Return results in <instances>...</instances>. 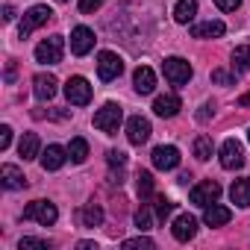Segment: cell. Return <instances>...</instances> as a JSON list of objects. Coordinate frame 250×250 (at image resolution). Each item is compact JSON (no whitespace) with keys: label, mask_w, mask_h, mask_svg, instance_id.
Here are the masks:
<instances>
[{"label":"cell","mask_w":250,"mask_h":250,"mask_svg":"<svg viewBox=\"0 0 250 250\" xmlns=\"http://www.w3.org/2000/svg\"><path fill=\"white\" fill-rule=\"evenodd\" d=\"M247 142H250V130H247Z\"/></svg>","instance_id":"42"},{"label":"cell","mask_w":250,"mask_h":250,"mask_svg":"<svg viewBox=\"0 0 250 250\" xmlns=\"http://www.w3.org/2000/svg\"><path fill=\"white\" fill-rule=\"evenodd\" d=\"M15 18V9L12 6H3V21H12Z\"/></svg>","instance_id":"39"},{"label":"cell","mask_w":250,"mask_h":250,"mask_svg":"<svg viewBox=\"0 0 250 250\" xmlns=\"http://www.w3.org/2000/svg\"><path fill=\"white\" fill-rule=\"evenodd\" d=\"M153 168H159V171H174L177 165H180V150L174 147V145H162V147H156L153 150Z\"/></svg>","instance_id":"11"},{"label":"cell","mask_w":250,"mask_h":250,"mask_svg":"<svg viewBox=\"0 0 250 250\" xmlns=\"http://www.w3.org/2000/svg\"><path fill=\"white\" fill-rule=\"evenodd\" d=\"M56 218H59V212H56V206L47 203V200H33V203L24 209V221H39L42 227L56 224Z\"/></svg>","instance_id":"3"},{"label":"cell","mask_w":250,"mask_h":250,"mask_svg":"<svg viewBox=\"0 0 250 250\" xmlns=\"http://www.w3.org/2000/svg\"><path fill=\"white\" fill-rule=\"evenodd\" d=\"M50 6H33L30 12H24V21H21V27H18V36L21 39H27L33 30H39L42 24H47L50 21Z\"/></svg>","instance_id":"8"},{"label":"cell","mask_w":250,"mask_h":250,"mask_svg":"<svg viewBox=\"0 0 250 250\" xmlns=\"http://www.w3.org/2000/svg\"><path fill=\"white\" fill-rule=\"evenodd\" d=\"M77 247H80V250H97V244H94V241H80Z\"/></svg>","instance_id":"40"},{"label":"cell","mask_w":250,"mask_h":250,"mask_svg":"<svg viewBox=\"0 0 250 250\" xmlns=\"http://www.w3.org/2000/svg\"><path fill=\"white\" fill-rule=\"evenodd\" d=\"M18 247H21V250H27V247H42V250H47L50 241H44V238H21Z\"/></svg>","instance_id":"34"},{"label":"cell","mask_w":250,"mask_h":250,"mask_svg":"<svg viewBox=\"0 0 250 250\" xmlns=\"http://www.w3.org/2000/svg\"><path fill=\"white\" fill-rule=\"evenodd\" d=\"M65 159H68V150H65V147L47 145V150L42 153V168H44V171H59V168L65 165Z\"/></svg>","instance_id":"15"},{"label":"cell","mask_w":250,"mask_h":250,"mask_svg":"<svg viewBox=\"0 0 250 250\" xmlns=\"http://www.w3.org/2000/svg\"><path fill=\"white\" fill-rule=\"evenodd\" d=\"M136 188H139V197H150L153 194V177H150V171H139Z\"/></svg>","instance_id":"28"},{"label":"cell","mask_w":250,"mask_h":250,"mask_svg":"<svg viewBox=\"0 0 250 250\" xmlns=\"http://www.w3.org/2000/svg\"><path fill=\"white\" fill-rule=\"evenodd\" d=\"M39 147H42V142H39V136H36V133H24V136H21V142H18V153H21V159H24V162L36 159V156H39Z\"/></svg>","instance_id":"21"},{"label":"cell","mask_w":250,"mask_h":250,"mask_svg":"<svg viewBox=\"0 0 250 250\" xmlns=\"http://www.w3.org/2000/svg\"><path fill=\"white\" fill-rule=\"evenodd\" d=\"M191 65L186 62V59H180V56H171V59H165V80L171 83V85H186L188 80H191Z\"/></svg>","instance_id":"7"},{"label":"cell","mask_w":250,"mask_h":250,"mask_svg":"<svg viewBox=\"0 0 250 250\" xmlns=\"http://www.w3.org/2000/svg\"><path fill=\"white\" fill-rule=\"evenodd\" d=\"M171 212H174V203H171L168 197H159V200H156V218H159V221H165Z\"/></svg>","instance_id":"32"},{"label":"cell","mask_w":250,"mask_h":250,"mask_svg":"<svg viewBox=\"0 0 250 250\" xmlns=\"http://www.w3.org/2000/svg\"><path fill=\"white\" fill-rule=\"evenodd\" d=\"M238 106H250V91H247L244 97H238Z\"/></svg>","instance_id":"41"},{"label":"cell","mask_w":250,"mask_h":250,"mask_svg":"<svg viewBox=\"0 0 250 250\" xmlns=\"http://www.w3.org/2000/svg\"><path fill=\"white\" fill-rule=\"evenodd\" d=\"M80 224H83V227H88V229L100 227V224H103V209H100V206H94V203L83 206V209H80Z\"/></svg>","instance_id":"24"},{"label":"cell","mask_w":250,"mask_h":250,"mask_svg":"<svg viewBox=\"0 0 250 250\" xmlns=\"http://www.w3.org/2000/svg\"><path fill=\"white\" fill-rule=\"evenodd\" d=\"M224 24L221 21H203V24H194L191 27V36L194 39H221L224 36Z\"/></svg>","instance_id":"20"},{"label":"cell","mask_w":250,"mask_h":250,"mask_svg":"<svg viewBox=\"0 0 250 250\" xmlns=\"http://www.w3.org/2000/svg\"><path fill=\"white\" fill-rule=\"evenodd\" d=\"M215 6H218L221 12H235V9L241 6V0H215Z\"/></svg>","instance_id":"36"},{"label":"cell","mask_w":250,"mask_h":250,"mask_svg":"<svg viewBox=\"0 0 250 250\" xmlns=\"http://www.w3.org/2000/svg\"><path fill=\"white\" fill-rule=\"evenodd\" d=\"M59 3H65V0H59Z\"/></svg>","instance_id":"43"},{"label":"cell","mask_w":250,"mask_h":250,"mask_svg":"<svg viewBox=\"0 0 250 250\" xmlns=\"http://www.w3.org/2000/svg\"><path fill=\"white\" fill-rule=\"evenodd\" d=\"M232 71L235 74H244L247 68H250V44H238L235 50H232Z\"/></svg>","instance_id":"26"},{"label":"cell","mask_w":250,"mask_h":250,"mask_svg":"<svg viewBox=\"0 0 250 250\" xmlns=\"http://www.w3.org/2000/svg\"><path fill=\"white\" fill-rule=\"evenodd\" d=\"M197 118H200V121H209V118H212V106H209V103H203V106H200V112H197Z\"/></svg>","instance_id":"38"},{"label":"cell","mask_w":250,"mask_h":250,"mask_svg":"<svg viewBox=\"0 0 250 250\" xmlns=\"http://www.w3.org/2000/svg\"><path fill=\"white\" fill-rule=\"evenodd\" d=\"M212 83H218V85H232V83H235V71L229 74V71H221V68H218V71H212Z\"/></svg>","instance_id":"31"},{"label":"cell","mask_w":250,"mask_h":250,"mask_svg":"<svg viewBox=\"0 0 250 250\" xmlns=\"http://www.w3.org/2000/svg\"><path fill=\"white\" fill-rule=\"evenodd\" d=\"M229 218H232V212L227 206H218V203L206 206V212H203V224L206 227H224V224H229Z\"/></svg>","instance_id":"19"},{"label":"cell","mask_w":250,"mask_h":250,"mask_svg":"<svg viewBox=\"0 0 250 250\" xmlns=\"http://www.w3.org/2000/svg\"><path fill=\"white\" fill-rule=\"evenodd\" d=\"M121 247H124V250H136V247H142V250H153V238H147V235L127 238V241H121Z\"/></svg>","instance_id":"29"},{"label":"cell","mask_w":250,"mask_h":250,"mask_svg":"<svg viewBox=\"0 0 250 250\" xmlns=\"http://www.w3.org/2000/svg\"><path fill=\"white\" fill-rule=\"evenodd\" d=\"M197 15V0H177L174 6V21L177 24H188Z\"/></svg>","instance_id":"23"},{"label":"cell","mask_w":250,"mask_h":250,"mask_svg":"<svg viewBox=\"0 0 250 250\" xmlns=\"http://www.w3.org/2000/svg\"><path fill=\"white\" fill-rule=\"evenodd\" d=\"M221 165H224L227 171H235V168L244 165V147H241V142L227 139V142L221 145Z\"/></svg>","instance_id":"9"},{"label":"cell","mask_w":250,"mask_h":250,"mask_svg":"<svg viewBox=\"0 0 250 250\" xmlns=\"http://www.w3.org/2000/svg\"><path fill=\"white\" fill-rule=\"evenodd\" d=\"M229 197H232V203L235 206H250V177H241V180H235L232 183V188H229Z\"/></svg>","instance_id":"22"},{"label":"cell","mask_w":250,"mask_h":250,"mask_svg":"<svg viewBox=\"0 0 250 250\" xmlns=\"http://www.w3.org/2000/svg\"><path fill=\"white\" fill-rule=\"evenodd\" d=\"M9 145H12V130L3 124V127H0V150H6Z\"/></svg>","instance_id":"37"},{"label":"cell","mask_w":250,"mask_h":250,"mask_svg":"<svg viewBox=\"0 0 250 250\" xmlns=\"http://www.w3.org/2000/svg\"><path fill=\"white\" fill-rule=\"evenodd\" d=\"M121 71H124V59H121L118 53L103 50V53L97 56V74H100V80H103V83L118 80V77H121Z\"/></svg>","instance_id":"4"},{"label":"cell","mask_w":250,"mask_h":250,"mask_svg":"<svg viewBox=\"0 0 250 250\" xmlns=\"http://www.w3.org/2000/svg\"><path fill=\"white\" fill-rule=\"evenodd\" d=\"M133 85H136V91H139V94H150V91L156 88V74H153V68L139 65V68H136V74H133Z\"/></svg>","instance_id":"14"},{"label":"cell","mask_w":250,"mask_h":250,"mask_svg":"<svg viewBox=\"0 0 250 250\" xmlns=\"http://www.w3.org/2000/svg\"><path fill=\"white\" fill-rule=\"evenodd\" d=\"M106 156H109L106 162H109L112 168H124V165H127V153H124V150H109Z\"/></svg>","instance_id":"33"},{"label":"cell","mask_w":250,"mask_h":250,"mask_svg":"<svg viewBox=\"0 0 250 250\" xmlns=\"http://www.w3.org/2000/svg\"><path fill=\"white\" fill-rule=\"evenodd\" d=\"M56 77L53 74H36L33 77V91H36V97L39 100H53L56 97Z\"/></svg>","instance_id":"13"},{"label":"cell","mask_w":250,"mask_h":250,"mask_svg":"<svg viewBox=\"0 0 250 250\" xmlns=\"http://www.w3.org/2000/svg\"><path fill=\"white\" fill-rule=\"evenodd\" d=\"M150 121L147 118H142V115H133L130 121H127V139H130V145H136V147H142L147 139H150Z\"/></svg>","instance_id":"10"},{"label":"cell","mask_w":250,"mask_h":250,"mask_svg":"<svg viewBox=\"0 0 250 250\" xmlns=\"http://www.w3.org/2000/svg\"><path fill=\"white\" fill-rule=\"evenodd\" d=\"M68 159L74 162V165H83L85 159H88V142L85 139H71V145H68Z\"/></svg>","instance_id":"25"},{"label":"cell","mask_w":250,"mask_h":250,"mask_svg":"<svg viewBox=\"0 0 250 250\" xmlns=\"http://www.w3.org/2000/svg\"><path fill=\"white\" fill-rule=\"evenodd\" d=\"M0 186L9 188V191H15V188H24V186H27V177L21 174V168L3 165V168H0Z\"/></svg>","instance_id":"17"},{"label":"cell","mask_w":250,"mask_h":250,"mask_svg":"<svg viewBox=\"0 0 250 250\" xmlns=\"http://www.w3.org/2000/svg\"><path fill=\"white\" fill-rule=\"evenodd\" d=\"M62 53H65L62 36H50V39H44V42L36 47V62H42V65H56V62H62Z\"/></svg>","instance_id":"2"},{"label":"cell","mask_w":250,"mask_h":250,"mask_svg":"<svg viewBox=\"0 0 250 250\" xmlns=\"http://www.w3.org/2000/svg\"><path fill=\"white\" fill-rule=\"evenodd\" d=\"M188 197H191V203L194 206H212V203H218V197H221V186L215 183V180H203V183H197L191 191H188Z\"/></svg>","instance_id":"6"},{"label":"cell","mask_w":250,"mask_h":250,"mask_svg":"<svg viewBox=\"0 0 250 250\" xmlns=\"http://www.w3.org/2000/svg\"><path fill=\"white\" fill-rule=\"evenodd\" d=\"M180 97L177 94H162V97H156V103H153V112L159 115V118H174L177 112H180Z\"/></svg>","instance_id":"18"},{"label":"cell","mask_w":250,"mask_h":250,"mask_svg":"<svg viewBox=\"0 0 250 250\" xmlns=\"http://www.w3.org/2000/svg\"><path fill=\"white\" fill-rule=\"evenodd\" d=\"M65 97H68L71 106H85V103L91 100V85H88V80H85V77H68V83H65Z\"/></svg>","instance_id":"5"},{"label":"cell","mask_w":250,"mask_h":250,"mask_svg":"<svg viewBox=\"0 0 250 250\" xmlns=\"http://www.w3.org/2000/svg\"><path fill=\"white\" fill-rule=\"evenodd\" d=\"M171 232H174L177 241H191L194 232H197V218H191V215H180V218L174 221Z\"/></svg>","instance_id":"16"},{"label":"cell","mask_w":250,"mask_h":250,"mask_svg":"<svg viewBox=\"0 0 250 250\" xmlns=\"http://www.w3.org/2000/svg\"><path fill=\"white\" fill-rule=\"evenodd\" d=\"M91 47H94V33L88 27H74V33H71V53L74 56H85Z\"/></svg>","instance_id":"12"},{"label":"cell","mask_w":250,"mask_h":250,"mask_svg":"<svg viewBox=\"0 0 250 250\" xmlns=\"http://www.w3.org/2000/svg\"><path fill=\"white\" fill-rule=\"evenodd\" d=\"M212 150H215V145H212L209 136H197V139H194V156H197L200 162L212 159Z\"/></svg>","instance_id":"27"},{"label":"cell","mask_w":250,"mask_h":250,"mask_svg":"<svg viewBox=\"0 0 250 250\" xmlns=\"http://www.w3.org/2000/svg\"><path fill=\"white\" fill-rule=\"evenodd\" d=\"M103 6V0H80V12L83 15H91V12H97Z\"/></svg>","instance_id":"35"},{"label":"cell","mask_w":250,"mask_h":250,"mask_svg":"<svg viewBox=\"0 0 250 250\" xmlns=\"http://www.w3.org/2000/svg\"><path fill=\"white\" fill-rule=\"evenodd\" d=\"M150 224H153V215H150V209H147V206H142V209L136 212V227L145 232V229H150Z\"/></svg>","instance_id":"30"},{"label":"cell","mask_w":250,"mask_h":250,"mask_svg":"<svg viewBox=\"0 0 250 250\" xmlns=\"http://www.w3.org/2000/svg\"><path fill=\"white\" fill-rule=\"evenodd\" d=\"M121 118H124V109L118 103H106L103 109L94 112V127L100 133H106V136H115L118 127H121Z\"/></svg>","instance_id":"1"}]
</instances>
